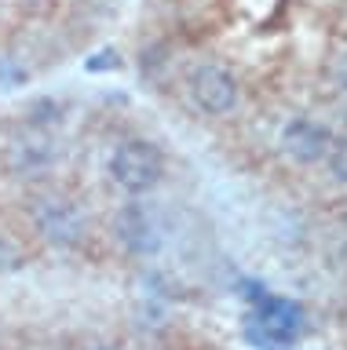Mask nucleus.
<instances>
[{"mask_svg":"<svg viewBox=\"0 0 347 350\" xmlns=\"http://www.w3.org/2000/svg\"><path fill=\"white\" fill-rule=\"evenodd\" d=\"M325 161H329V172H333V179L347 186V135L333 139V146H329V153H325Z\"/></svg>","mask_w":347,"mask_h":350,"instance_id":"0eeeda50","label":"nucleus"},{"mask_svg":"<svg viewBox=\"0 0 347 350\" xmlns=\"http://www.w3.org/2000/svg\"><path fill=\"white\" fill-rule=\"evenodd\" d=\"M117 66H121V62H117V51L106 48V51L95 55V59H88V73H99V70H117Z\"/></svg>","mask_w":347,"mask_h":350,"instance_id":"1a4fd4ad","label":"nucleus"},{"mask_svg":"<svg viewBox=\"0 0 347 350\" xmlns=\"http://www.w3.org/2000/svg\"><path fill=\"white\" fill-rule=\"evenodd\" d=\"M114 230H117V241H121L132 256H154L161 248V223H157V215L150 212V204H143V201L125 204L114 219Z\"/></svg>","mask_w":347,"mask_h":350,"instance_id":"423d86ee","label":"nucleus"},{"mask_svg":"<svg viewBox=\"0 0 347 350\" xmlns=\"http://www.w3.org/2000/svg\"><path fill=\"white\" fill-rule=\"evenodd\" d=\"M8 267H18V252L8 241H0V270H8Z\"/></svg>","mask_w":347,"mask_h":350,"instance_id":"9d476101","label":"nucleus"},{"mask_svg":"<svg viewBox=\"0 0 347 350\" xmlns=\"http://www.w3.org/2000/svg\"><path fill=\"white\" fill-rule=\"evenodd\" d=\"M187 92L194 98V106L209 117H227L242 98V88H237V77L220 62H201L194 66L187 77Z\"/></svg>","mask_w":347,"mask_h":350,"instance_id":"7ed1b4c3","label":"nucleus"},{"mask_svg":"<svg viewBox=\"0 0 347 350\" xmlns=\"http://www.w3.org/2000/svg\"><path fill=\"white\" fill-rule=\"evenodd\" d=\"M253 292H245L248 299V332H253L264 347H285L303 332V306L285 299V295L264 292L256 284H248Z\"/></svg>","mask_w":347,"mask_h":350,"instance_id":"f03ea898","label":"nucleus"},{"mask_svg":"<svg viewBox=\"0 0 347 350\" xmlns=\"http://www.w3.org/2000/svg\"><path fill=\"white\" fill-rule=\"evenodd\" d=\"M29 124L34 128H40V124H55V120L62 117V109L51 103V98H37V103H29Z\"/></svg>","mask_w":347,"mask_h":350,"instance_id":"6e6552de","label":"nucleus"},{"mask_svg":"<svg viewBox=\"0 0 347 350\" xmlns=\"http://www.w3.org/2000/svg\"><path fill=\"white\" fill-rule=\"evenodd\" d=\"M106 175L121 193L146 197L165 179V150L150 139H125L117 142L110 161H106Z\"/></svg>","mask_w":347,"mask_h":350,"instance_id":"f257e3e1","label":"nucleus"},{"mask_svg":"<svg viewBox=\"0 0 347 350\" xmlns=\"http://www.w3.org/2000/svg\"><path fill=\"white\" fill-rule=\"evenodd\" d=\"M333 146V131L314 117H292L281 128V153L296 164H318Z\"/></svg>","mask_w":347,"mask_h":350,"instance_id":"39448f33","label":"nucleus"},{"mask_svg":"<svg viewBox=\"0 0 347 350\" xmlns=\"http://www.w3.org/2000/svg\"><path fill=\"white\" fill-rule=\"evenodd\" d=\"M264 350H267V347H264Z\"/></svg>","mask_w":347,"mask_h":350,"instance_id":"f8f14e48","label":"nucleus"},{"mask_svg":"<svg viewBox=\"0 0 347 350\" xmlns=\"http://www.w3.org/2000/svg\"><path fill=\"white\" fill-rule=\"evenodd\" d=\"M34 226L40 230V237L55 248H77L84 241V215L81 208L66 201V197H40L34 204Z\"/></svg>","mask_w":347,"mask_h":350,"instance_id":"20e7f679","label":"nucleus"},{"mask_svg":"<svg viewBox=\"0 0 347 350\" xmlns=\"http://www.w3.org/2000/svg\"><path fill=\"white\" fill-rule=\"evenodd\" d=\"M336 84L344 88V95H347V51L336 59Z\"/></svg>","mask_w":347,"mask_h":350,"instance_id":"9b49d317","label":"nucleus"}]
</instances>
